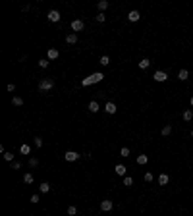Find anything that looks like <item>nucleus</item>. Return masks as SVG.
Instances as JSON below:
<instances>
[{"label":"nucleus","instance_id":"nucleus-1","mask_svg":"<svg viewBox=\"0 0 193 216\" xmlns=\"http://www.w3.org/2000/svg\"><path fill=\"white\" fill-rule=\"evenodd\" d=\"M102 73L101 71H97V73H93V75H89V77H85V79L81 81V85L83 87H89V85H93V83H98V81H102Z\"/></svg>","mask_w":193,"mask_h":216},{"label":"nucleus","instance_id":"nucleus-2","mask_svg":"<svg viewBox=\"0 0 193 216\" xmlns=\"http://www.w3.org/2000/svg\"><path fill=\"white\" fill-rule=\"evenodd\" d=\"M52 87H54V79H50V77L39 81V89H41V91H50Z\"/></svg>","mask_w":193,"mask_h":216},{"label":"nucleus","instance_id":"nucleus-3","mask_svg":"<svg viewBox=\"0 0 193 216\" xmlns=\"http://www.w3.org/2000/svg\"><path fill=\"white\" fill-rule=\"evenodd\" d=\"M81 158V155L79 152H75V151H68L66 155H64V160L66 162H75V160H79Z\"/></svg>","mask_w":193,"mask_h":216},{"label":"nucleus","instance_id":"nucleus-4","mask_svg":"<svg viewBox=\"0 0 193 216\" xmlns=\"http://www.w3.org/2000/svg\"><path fill=\"white\" fill-rule=\"evenodd\" d=\"M153 79H155V81H158V83H164L166 79H168V73L162 71V70H156V71H155V75H153Z\"/></svg>","mask_w":193,"mask_h":216},{"label":"nucleus","instance_id":"nucleus-5","mask_svg":"<svg viewBox=\"0 0 193 216\" xmlns=\"http://www.w3.org/2000/svg\"><path fill=\"white\" fill-rule=\"evenodd\" d=\"M46 18H48V22H52V23H58L62 15H60V12H58V10H50V12L46 14Z\"/></svg>","mask_w":193,"mask_h":216},{"label":"nucleus","instance_id":"nucleus-6","mask_svg":"<svg viewBox=\"0 0 193 216\" xmlns=\"http://www.w3.org/2000/svg\"><path fill=\"white\" fill-rule=\"evenodd\" d=\"M112 208H114V203L112 201H108V199L101 201V210H102V212H110Z\"/></svg>","mask_w":193,"mask_h":216},{"label":"nucleus","instance_id":"nucleus-7","mask_svg":"<svg viewBox=\"0 0 193 216\" xmlns=\"http://www.w3.org/2000/svg\"><path fill=\"white\" fill-rule=\"evenodd\" d=\"M83 27H85V23H83V19H74L72 22V31H83Z\"/></svg>","mask_w":193,"mask_h":216},{"label":"nucleus","instance_id":"nucleus-8","mask_svg":"<svg viewBox=\"0 0 193 216\" xmlns=\"http://www.w3.org/2000/svg\"><path fill=\"white\" fill-rule=\"evenodd\" d=\"M126 170H128V168L124 166V164H116V166H114V174H116V176L126 178Z\"/></svg>","mask_w":193,"mask_h":216},{"label":"nucleus","instance_id":"nucleus-9","mask_svg":"<svg viewBox=\"0 0 193 216\" xmlns=\"http://www.w3.org/2000/svg\"><path fill=\"white\" fill-rule=\"evenodd\" d=\"M139 18H141V14H139L137 10H131V12L128 14V19H129V22H133V23H135V22H139Z\"/></svg>","mask_w":193,"mask_h":216},{"label":"nucleus","instance_id":"nucleus-10","mask_svg":"<svg viewBox=\"0 0 193 216\" xmlns=\"http://www.w3.org/2000/svg\"><path fill=\"white\" fill-rule=\"evenodd\" d=\"M87 108H89V112H91V114H97L98 110H101V106H98V102H97V101H91Z\"/></svg>","mask_w":193,"mask_h":216},{"label":"nucleus","instance_id":"nucleus-11","mask_svg":"<svg viewBox=\"0 0 193 216\" xmlns=\"http://www.w3.org/2000/svg\"><path fill=\"white\" fill-rule=\"evenodd\" d=\"M46 56H48V60H56V58L60 56V52H58V48H48Z\"/></svg>","mask_w":193,"mask_h":216},{"label":"nucleus","instance_id":"nucleus-12","mask_svg":"<svg viewBox=\"0 0 193 216\" xmlns=\"http://www.w3.org/2000/svg\"><path fill=\"white\" fill-rule=\"evenodd\" d=\"M168 181H170L168 174H160V176H158V185H168Z\"/></svg>","mask_w":193,"mask_h":216},{"label":"nucleus","instance_id":"nucleus-13","mask_svg":"<svg viewBox=\"0 0 193 216\" xmlns=\"http://www.w3.org/2000/svg\"><path fill=\"white\" fill-rule=\"evenodd\" d=\"M104 110H106V112L108 114H116V104H114V102H106V104H104Z\"/></svg>","mask_w":193,"mask_h":216},{"label":"nucleus","instance_id":"nucleus-14","mask_svg":"<svg viewBox=\"0 0 193 216\" xmlns=\"http://www.w3.org/2000/svg\"><path fill=\"white\" fill-rule=\"evenodd\" d=\"M181 118H184V122H191L193 120V110H184V114H181Z\"/></svg>","mask_w":193,"mask_h":216},{"label":"nucleus","instance_id":"nucleus-15","mask_svg":"<svg viewBox=\"0 0 193 216\" xmlns=\"http://www.w3.org/2000/svg\"><path fill=\"white\" fill-rule=\"evenodd\" d=\"M66 43H68V45H75V43H77V35H75V33L66 35Z\"/></svg>","mask_w":193,"mask_h":216},{"label":"nucleus","instance_id":"nucleus-16","mask_svg":"<svg viewBox=\"0 0 193 216\" xmlns=\"http://www.w3.org/2000/svg\"><path fill=\"white\" fill-rule=\"evenodd\" d=\"M135 162H137L139 166H145V164H147V162H149V156H147V155H139V156H137V160H135Z\"/></svg>","mask_w":193,"mask_h":216},{"label":"nucleus","instance_id":"nucleus-17","mask_svg":"<svg viewBox=\"0 0 193 216\" xmlns=\"http://www.w3.org/2000/svg\"><path fill=\"white\" fill-rule=\"evenodd\" d=\"M35 181V176H33V174H23V183H27V185H31V183H33Z\"/></svg>","mask_w":193,"mask_h":216},{"label":"nucleus","instance_id":"nucleus-18","mask_svg":"<svg viewBox=\"0 0 193 216\" xmlns=\"http://www.w3.org/2000/svg\"><path fill=\"white\" fill-rule=\"evenodd\" d=\"M187 77H189V71H187L185 68H184V70H180V71H178V79H180V81H185Z\"/></svg>","mask_w":193,"mask_h":216},{"label":"nucleus","instance_id":"nucleus-19","mask_svg":"<svg viewBox=\"0 0 193 216\" xmlns=\"http://www.w3.org/2000/svg\"><path fill=\"white\" fill-rule=\"evenodd\" d=\"M50 191V183H46V181H43L39 185V193H48Z\"/></svg>","mask_w":193,"mask_h":216},{"label":"nucleus","instance_id":"nucleus-20","mask_svg":"<svg viewBox=\"0 0 193 216\" xmlns=\"http://www.w3.org/2000/svg\"><path fill=\"white\" fill-rule=\"evenodd\" d=\"M97 8L101 10V14H104V10L108 8V0H101V2H97Z\"/></svg>","mask_w":193,"mask_h":216},{"label":"nucleus","instance_id":"nucleus-21","mask_svg":"<svg viewBox=\"0 0 193 216\" xmlns=\"http://www.w3.org/2000/svg\"><path fill=\"white\" fill-rule=\"evenodd\" d=\"M129 155H131V151H129L128 147H122V149H120V156H122V158H128Z\"/></svg>","mask_w":193,"mask_h":216},{"label":"nucleus","instance_id":"nucleus-22","mask_svg":"<svg viewBox=\"0 0 193 216\" xmlns=\"http://www.w3.org/2000/svg\"><path fill=\"white\" fill-rule=\"evenodd\" d=\"M149 66H151V60H149V58H143V60L139 62V68H141V70H147Z\"/></svg>","mask_w":193,"mask_h":216},{"label":"nucleus","instance_id":"nucleus-23","mask_svg":"<svg viewBox=\"0 0 193 216\" xmlns=\"http://www.w3.org/2000/svg\"><path fill=\"white\" fill-rule=\"evenodd\" d=\"M12 104L14 106H23V98L22 97H12Z\"/></svg>","mask_w":193,"mask_h":216},{"label":"nucleus","instance_id":"nucleus-24","mask_svg":"<svg viewBox=\"0 0 193 216\" xmlns=\"http://www.w3.org/2000/svg\"><path fill=\"white\" fill-rule=\"evenodd\" d=\"M19 152H22V155H31V147L29 145H22L19 147Z\"/></svg>","mask_w":193,"mask_h":216},{"label":"nucleus","instance_id":"nucleus-25","mask_svg":"<svg viewBox=\"0 0 193 216\" xmlns=\"http://www.w3.org/2000/svg\"><path fill=\"white\" fill-rule=\"evenodd\" d=\"M160 133H162L164 137H168V135L172 133V125H164V128H162V131H160Z\"/></svg>","mask_w":193,"mask_h":216},{"label":"nucleus","instance_id":"nucleus-26","mask_svg":"<svg viewBox=\"0 0 193 216\" xmlns=\"http://www.w3.org/2000/svg\"><path fill=\"white\" fill-rule=\"evenodd\" d=\"M98 64H101V66H108V64H110V58H108V56H101Z\"/></svg>","mask_w":193,"mask_h":216},{"label":"nucleus","instance_id":"nucleus-27","mask_svg":"<svg viewBox=\"0 0 193 216\" xmlns=\"http://www.w3.org/2000/svg\"><path fill=\"white\" fill-rule=\"evenodd\" d=\"M33 145L37 147V149H43V139H41V137H35V139H33Z\"/></svg>","mask_w":193,"mask_h":216},{"label":"nucleus","instance_id":"nucleus-28","mask_svg":"<svg viewBox=\"0 0 193 216\" xmlns=\"http://www.w3.org/2000/svg\"><path fill=\"white\" fill-rule=\"evenodd\" d=\"M41 201V197H39V193H35V195H31V199H29V203L31 204H37Z\"/></svg>","mask_w":193,"mask_h":216},{"label":"nucleus","instance_id":"nucleus-29","mask_svg":"<svg viewBox=\"0 0 193 216\" xmlns=\"http://www.w3.org/2000/svg\"><path fill=\"white\" fill-rule=\"evenodd\" d=\"M37 166H39V158H35V156L29 158V168H37Z\"/></svg>","mask_w":193,"mask_h":216},{"label":"nucleus","instance_id":"nucleus-30","mask_svg":"<svg viewBox=\"0 0 193 216\" xmlns=\"http://www.w3.org/2000/svg\"><path fill=\"white\" fill-rule=\"evenodd\" d=\"M124 185H126V187H129V185H133V178H129V176H126V178H124Z\"/></svg>","mask_w":193,"mask_h":216},{"label":"nucleus","instance_id":"nucleus-31","mask_svg":"<svg viewBox=\"0 0 193 216\" xmlns=\"http://www.w3.org/2000/svg\"><path fill=\"white\" fill-rule=\"evenodd\" d=\"M68 214H70V216H75V214H77V207H74V204H72V207H68Z\"/></svg>","mask_w":193,"mask_h":216},{"label":"nucleus","instance_id":"nucleus-32","mask_svg":"<svg viewBox=\"0 0 193 216\" xmlns=\"http://www.w3.org/2000/svg\"><path fill=\"white\" fill-rule=\"evenodd\" d=\"M37 64H39V68H43V70H45V68H48V60H43V58H41Z\"/></svg>","mask_w":193,"mask_h":216},{"label":"nucleus","instance_id":"nucleus-33","mask_svg":"<svg viewBox=\"0 0 193 216\" xmlns=\"http://www.w3.org/2000/svg\"><path fill=\"white\" fill-rule=\"evenodd\" d=\"M4 160H6V162H12V160H14V155H12V152H4Z\"/></svg>","mask_w":193,"mask_h":216},{"label":"nucleus","instance_id":"nucleus-34","mask_svg":"<svg viewBox=\"0 0 193 216\" xmlns=\"http://www.w3.org/2000/svg\"><path fill=\"white\" fill-rule=\"evenodd\" d=\"M95 19H97L98 23H104V19H106V15H104V14H97V18H95Z\"/></svg>","mask_w":193,"mask_h":216},{"label":"nucleus","instance_id":"nucleus-35","mask_svg":"<svg viewBox=\"0 0 193 216\" xmlns=\"http://www.w3.org/2000/svg\"><path fill=\"white\" fill-rule=\"evenodd\" d=\"M12 168H14V170H19V168H22V162H18V160L12 162Z\"/></svg>","mask_w":193,"mask_h":216},{"label":"nucleus","instance_id":"nucleus-36","mask_svg":"<svg viewBox=\"0 0 193 216\" xmlns=\"http://www.w3.org/2000/svg\"><path fill=\"white\" fill-rule=\"evenodd\" d=\"M145 181H153V174H151V172L145 174Z\"/></svg>","mask_w":193,"mask_h":216},{"label":"nucleus","instance_id":"nucleus-37","mask_svg":"<svg viewBox=\"0 0 193 216\" xmlns=\"http://www.w3.org/2000/svg\"><path fill=\"white\" fill-rule=\"evenodd\" d=\"M8 91H10V93L15 91V85H14V83H10V85H8Z\"/></svg>","mask_w":193,"mask_h":216},{"label":"nucleus","instance_id":"nucleus-38","mask_svg":"<svg viewBox=\"0 0 193 216\" xmlns=\"http://www.w3.org/2000/svg\"><path fill=\"white\" fill-rule=\"evenodd\" d=\"M189 102H191V106H193V97H191V101H189Z\"/></svg>","mask_w":193,"mask_h":216},{"label":"nucleus","instance_id":"nucleus-39","mask_svg":"<svg viewBox=\"0 0 193 216\" xmlns=\"http://www.w3.org/2000/svg\"><path fill=\"white\" fill-rule=\"evenodd\" d=\"M191 137H193V129H191Z\"/></svg>","mask_w":193,"mask_h":216},{"label":"nucleus","instance_id":"nucleus-40","mask_svg":"<svg viewBox=\"0 0 193 216\" xmlns=\"http://www.w3.org/2000/svg\"><path fill=\"white\" fill-rule=\"evenodd\" d=\"M191 166H193V162H191Z\"/></svg>","mask_w":193,"mask_h":216}]
</instances>
